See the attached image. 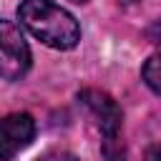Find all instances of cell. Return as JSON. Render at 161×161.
Instances as JSON below:
<instances>
[{
	"label": "cell",
	"mask_w": 161,
	"mask_h": 161,
	"mask_svg": "<svg viewBox=\"0 0 161 161\" xmlns=\"http://www.w3.org/2000/svg\"><path fill=\"white\" fill-rule=\"evenodd\" d=\"M73 3H86V0H73Z\"/></svg>",
	"instance_id": "obj_8"
},
{
	"label": "cell",
	"mask_w": 161,
	"mask_h": 161,
	"mask_svg": "<svg viewBox=\"0 0 161 161\" xmlns=\"http://www.w3.org/2000/svg\"><path fill=\"white\" fill-rule=\"evenodd\" d=\"M148 161H161V143L148 148Z\"/></svg>",
	"instance_id": "obj_7"
},
{
	"label": "cell",
	"mask_w": 161,
	"mask_h": 161,
	"mask_svg": "<svg viewBox=\"0 0 161 161\" xmlns=\"http://www.w3.org/2000/svg\"><path fill=\"white\" fill-rule=\"evenodd\" d=\"M78 101L91 111V116L96 118V126L101 128L103 133V143L106 141H121V123H123V116H121V108L116 106V101L103 93V91H96V88H86L78 93Z\"/></svg>",
	"instance_id": "obj_3"
},
{
	"label": "cell",
	"mask_w": 161,
	"mask_h": 161,
	"mask_svg": "<svg viewBox=\"0 0 161 161\" xmlns=\"http://www.w3.org/2000/svg\"><path fill=\"white\" fill-rule=\"evenodd\" d=\"M30 68V48L20 28L10 20H0V78L20 80Z\"/></svg>",
	"instance_id": "obj_2"
},
{
	"label": "cell",
	"mask_w": 161,
	"mask_h": 161,
	"mask_svg": "<svg viewBox=\"0 0 161 161\" xmlns=\"http://www.w3.org/2000/svg\"><path fill=\"white\" fill-rule=\"evenodd\" d=\"M35 136V121L28 113H10L0 118V161L18 156Z\"/></svg>",
	"instance_id": "obj_4"
},
{
	"label": "cell",
	"mask_w": 161,
	"mask_h": 161,
	"mask_svg": "<svg viewBox=\"0 0 161 161\" xmlns=\"http://www.w3.org/2000/svg\"><path fill=\"white\" fill-rule=\"evenodd\" d=\"M38 161H78L73 153H68V151H48V153H43Z\"/></svg>",
	"instance_id": "obj_6"
},
{
	"label": "cell",
	"mask_w": 161,
	"mask_h": 161,
	"mask_svg": "<svg viewBox=\"0 0 161 161\" xmlns=\"http://www.w3.org/2000/svg\"><path fill=\"white\" fill-rule=\"evenodd\" d=\"M141 75H143L146 86L161 96V53L151 55V58L143 63V68H141Z\"/></svg>",
	"instance_id": "obj_5"
},
{
	"label": "cell",
	"mask_w": 161,
	"mask_h": 161,
	"mask_svg": "<svg viewBox=\"0 0 161 161\" xmlns=\"http://www.w3.org/2000/svg\"><path fill=\"white\" fill-rule=\"evenodd\" d=\"M18 20L30 35L55 50H70L80 40L78 20L53 0H23L18 8Z\"/></svg>",
	"instance_id": "obj_1"
}]
</instances>
